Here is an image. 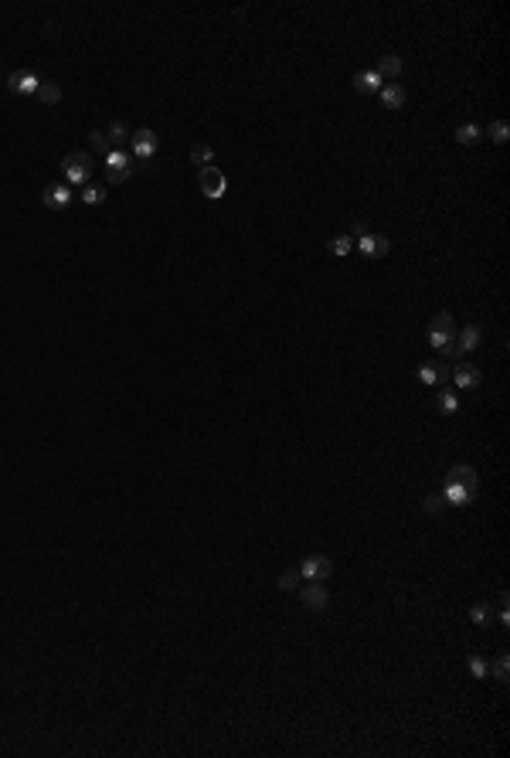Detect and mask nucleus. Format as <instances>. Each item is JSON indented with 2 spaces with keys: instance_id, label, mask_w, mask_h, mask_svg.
Masks as SVG:
<instances>
[{
  "instance_id": "9d476101",
  "label": "nucleus",
  "mask_w": 510,
  "mask_h": 758,
  "mask_svg": "<svg viewBox=\"0 0 510 758\" xmlns=\"http://www.w3.org/2000/svg\"><path fill=\"white\" fill-rule=\"evenodd\" d=\"M41 201H44V208L61 211V208L72 204V191H68V184H48V187L41 191Z\"/></svg>"
},
{
  "instance_id": "473e14b6",
  "label": "nucleus",
  "mask_w": 510,
  "mask_h": 758,
  "mask_svg": "<svg viewBox=\"0 0 510 758\" xmlns=\"http://www.w3.org/2000/svg\"><path fill=\"white\" fill-rule=\"evenodd\" d=\"M347 235H351V238H364V235H368V225H364V221H357V225H354Z\"/></svg>"
},
{
  "instance_id": "c85d7f7f",
  "label": "nucleus",
  "mask_w": 510,
  "mask_h": 758,
  "mask_svg": "<svg viewBox=\"0 0 510 758\" xmlns=\"http://www.w3.org/2000/svg\"><path fill=\"white\" fill-rule=\"evenodd\" d=\"M425 514H432V517H439V514H442V510H446V497H442V493H429V497H425Z\"/></svg>"
},
{
  "instance_id": "39448f33",
  "label": "nucleus",
  "mask_w": 510,
  "mask_h": 758,
  "mask_svg": "<svg viewBox=\"0 0 510 758\" xmlns=\"http://www.w3.org/2000/svg\"><path fill=\"white\" fill-rule=\"evenodd\" d=\"M197 187H201V194L218 201V197H225V187H228V180L225 174L218 170V167H201L197 170Z\"/></svg>"
},
{
  "instance_id": "4468645a",
  "label": "nucleus",
  "mask_w": 510,
  "mask_h": 758,
  "mask_svg": "<svg viewBox=\"0 0 510 758\" xmlns=\"http://www.w3.org/2000/svg\"><path fill=\"white\" fill-rule=\"evenodd\" d=\"M442 497H446V504H449V507H466V504H473L476 490H466V486L446 483V486H442Z\"/></svg>"
},
{
  "instance_id": "c756f323",
  "label": "nucleus",
  "mask_w": 510,
  "mask_h": 758,
  "mask_svg": "<svg viewBox=\"0 0 510 758\" xmlns=\"http://www.w3.org/2000/svg\"><path fill=\"white\" fill-rule=\"evenodd\" d=\"M470 673L476 681H487L490 677V663L483 660V657H470Z\"/></svg>"
},
{
  "instance_id": "aec40b11",
  "label": "nucleus",
  "mask_w": 510,
  "mask_h": 758,
  "mask_svg": "<svg viewBox=\"0 0 510 758\" xmlns=\"http://www.w3.org/2000/svg\"><path fill=\"white\" fill-rule=\"evenodd\" d=\"M35 99H38V102H44V106H58V102H61V85H58V82H44V78H41V85H38V92H35Z\"/></svg>"
},
{
  "instance_id": "423d86ee",
  "label": "nucleus",
  "mask_w": 510,
  "mask_h": 758,
  "mask_svg": "<svg viewBox=\"0 0 510 758\" xmlns=\"http://www.w3.org/2000/svg\"><path fill=\"white\" fill-rule=\"evenodd\" d=\"M41 85V78L31 72V68H18V72H11L7 75V89L14 92V96H35Z\"/></svg>"
},
{
  "instance_id": "4be33fe9",
  "label": "nucleus",
  "mask_w": 510,
  "mask_h": 758,
  "mask_svg": "<svg viewBox=\"0 0 510 758\" xmlns=\"http://www.w3.org/2000/svg\"><path fill=\"white\" fill-rule=\"evenodd\" d=\"M211 160H215V150H211L208 143H194V147H191V163H194L197 170H201V167H211Z\"/></svg>"
},
{
  "instance_id": "f257e3e1",
  "label": "nucleus",
  "mask_w": 510,
  "mask_h": 758,
  "mask_svg": "<svg viewBox=\"0 0 510 758\" xmlns=\"http://www.w3.org/2000/svg\"><path fill=\"white\" fill-rule=\"evenodd\" d=\"M429 347L439 350L442 357H459V350H456V323H452L449 313H439V316H432L429 323Z\"/></svg>"
},
{
  "instance_id": "9b49d317",
  "label": "nucleus",
  "mask_w": 510,
  "mask_h": 758,
  "mask_svg": "<svg viewBox=\"0 0 510 758\" xmlns=\"http://www.w3.org/2000/svg\"><path fill=\"white\" fill-rule=\"evenodd\" d=\"M299 605H306L310 612H323L327 605H330V595H327V588L320 582H313L310 588H303L299 592Z\"/></svg>"
},
{
  "instance_id": "1a4fd4ad",
  "label": "nucleus",
  "mask_w": 510,
  "mask_h": 758,
  "mask_svg": "<svg viewBox=\"0 0 510 758\" xmlns=\"http://www.w3.org/2000/svg\"><path fill=\"white\" fill-rule=\"evenodd\" d=\"M480 381H483V374H480V368L470 364V361H459V364L452 368V385H456V388L473 391V388H480Z\"/></svg>"
},
{
  "instance_id": "393cba45",
  "label": "nucleus",
  "mask_w": 510,
  "mask_h": 758,
  "mask_svg": "<svg viewBox=\"0 0 510 758\" xmlns=\"http://www.w3.org/2000/svg\"><path fill=\"white\" fill-rule=\"evenodd\" d=\"M435 409L442 411V415H456V411H459V398H456V391H439Z\"/></svg>"
},
{
  "instance_id": "7ed1b4c3",
  "label": "nucleus",
  "mask_w": 510,
  "mask_h": 758,
  "mask_svg": "<svg viewBox=\"0 0 510 758\" xmlns=\"http://www.w3.org/2000/svg\"><path fill=\"white\" fill-rule=\"evenodd\" d=\"M102 160H106V177H109V184H126V180L133 177V170H137V160H133V154H126V150H109Z\"/></svg>"
},
{
  "instance_id": "20e7f679",
  "label": "nucleus",
  "mask_w": 510,
  "mask_h": 758,
  "mask_svg": "<svg viewBox=\"0 0 510 758\" xmlns=\"http://www.w3.org/2000/svg\"><path fill=\"white\" fill-rule=\"evenodd\" d=\"M130 147H133V160H150L160 150V137L150 126H139L130 133Z\"/></svg>"
},
{
  "instance_id": "f03ea898",
  "label": "nucleus",
  "mask_w": 510,
  "mask_h": 758,
  "mask_svg": "<svg viewBox=\"0 0 510 758\" xmlns=\"http://www.w3.org/2000/svg\"><path fill=\"white\" fill-rule=\"evenodd\" d=\"M61 174H65V180H68L72 187H85V184H89V177H92V156L82 154V150L65 154V160H61Z\"/></svg>"
},
{
  "instance_id": "f3484780",
  "label": "nucleus",
  "mask_w": 510,
  "mask_h": 758,
  "mask_svg": "<svg viewBox=\"0 0 510 758\" xmlns=\"http://www.w3.org/2000/svg\"><path fill=\"white\" fill-rule=\"evenodd\" d=\"M378 78L385 82V78H398L402 72H405V61L398 58V55H381V61H378Z\"/></svg>"
},
{
  "instance_id": "0eeeda50",
  "label": "nucleus",
  "mask_w": 510,
  "mask_h": 758,
  "mask_svg": "<svg viewBox=\"0 0 510 758\" xmlns=\"http://www.w3.org/2000/svg\"><path fill=\"white\" fill-rule=\"evenodd\" d=\"M330 571H334V561H330L327 554H310L306 561L299 564V575H303V578H310V582H323V578H330Z\"/></svg>"
},
{
  "instance_id": "b1692460",
  "label": "nucleus",
  "mask_w": 510,
  "mask_h": 758,
  "mask_svg": "<svg viewBox=\"0 0 510 758\" xmlns=\"http://www.w3.org/2000/svg\"><path fill=\"white\" fill-rule=\"evenodd\" d=\"M487 137H490V143H507L510 139V126H507V119H493L490 126H487Z\"/></svg>"
},
{
  "instance_id": "6e6552de",
  "label": "nucleus",
  "mask_w": 510,
  "mask_h": 758,
  "mask_svg": "<svg viewBox=\"0 0 510 758\" xmlns=\"http://www.w3.org/2000/svg\"><path fill=\"white\" fill-rule=\"evenodd\" d=\"M354 249L364 255V259H385V255H388V249H392V242H388L385 235H371V232H368L364 238H357V242H354Z\"/></svg>"
},
{
  "instance_id": "412c9836",
  "label": "nucleus",
  "mask_w": 510,
  "mask_h": 758,
  "mask_svg": "<svg viewBox=\"0 0 510 758\" xmlns=\"http://www.w3.org/2000/svg\"><path fill=\"white\" fill-rule=\"evenodd\" d=\"M480 139H483V130H480V126H473V123H459V126H456V143L476 147Z\"/></svg>"
},
{
  "instance_id": "5701e85b",
  "label": "nucleus",
  "mask_w": 510,
  "mask_h": 758,
  "mask_svg": "<svg viewBox=\"0 0 510 758\" xmlns=\"http://www.w3.org/2000/svg\"><path fill=\"white\" fill-rule=\"evenodd\" d=\"M106 197H109V191H106L102 184H85V187H82V204H92V208H99Z\"/></svg>"
},
{
  "instance_id": "7c9ffc66",
  "label": "nucleus",
  "mask_w": 510,
  "mask_h": 758,
  "mask_svg": "<svg viewBox=\"0 0 510 758\" xmlns=\"http://www.w3.org/2000/svg\"><path fill=\"white\" fill-rule=\"evenodd\" d=\"M351 249H354V238H351V235H337L334 242H330V252H334V255H347Z\"/></svg>"
},
{
  "instance_id": "2f4dec72",
  "label": "nucleus",
  "mask_w": 510,
  "mask_h": 758,
  "mask_svg": "<svg viewBox=\"0 0 510 758\" xmlns=\"http://www.w3.org/2000/svg\"><path fill=\"white\" fill-rule=\"evenodd\" d=\"M89 139H92V147H96L99 154L106 156L109 154V150H113V147H109V139H106V133H102V130H92V133H89Z\"/></svg>"
},
{
  "instance_id": "a211bd4d",
  "label": "nucleus",
  "mask_w": 510,
  "mask_h": 758,
  "mask_svg": "<svg viewBox=\"0 0 510 758\" xmlns=\"http://www.w3.org/2000/svg\"><path fill=\"white\" fill-rule=\"evenodd\" d=\"M354 92H361V96H374V92H381V78H378V72H357V75H354Z\"/></svg>"
},
{
  "instance_id": "2eb2a0df",
  "label": "nucleus",
  "mask_w": 510,
  "mask_h": 758,
  "mask_svg": "<svg viewBox=\"0 0 510 758\" xmlns=\"http://www.w3.org/2000/svg\"><path fill=\"white\" fill-rule=\"evenodd\" d=\"M102 133H106V139H109V147H113V150H123V143H130V133H133V130H130L123 119H113V123H109V130H102Z\"/></svg>"
},
{
  "instance_id": "dca6fc26",
  "label": "nucleus",
  "mask_w": 510,
  "mask_h": 758,
  "mask_svg": "<svg viewBox=\"0 0 510 758\" xmlns=\"http://www.w3.org/2000/svg\"><path fill=\"white\" fill-rule=\"evenodd\" d=\"M446 378H449V368H446V364H422V368H418V381L429 385V388L442 385Z\"/></svg>"
},
{
  "instance_id": "cd10ccee",
  "label": "nucleus",
  "mask_w": 510,
  "mask_h": 758,
  "mask_svg": "<svg viewBox=\"0 0 510 758\" xmlns=\"http://www.w3.org/2000/svg\"><path fill=\"white\" fill-rule=\"evenodd\" d=\"M299 578H303L299 568H286V571L279 575V588H282V592H296V588H299Z\"/></svg>"
},
{
  "instance_id": "a878e982",
  "label": "nucleus",
  "mask_w": 510,
  "mask_h": 758,
  "mask_svg": "<svg viewBox=\"0 0 510 758\" xmlns=\"http://www.w3.org/2000/svg\"><path fill=\"white\" fill-rule=\"evenodd\" d=\"M490 673H493V681H500V683H507V681H510V657H507V653H500V657L493 660Z\"/></svg>"
},
{
  "instance_id": "6ab92c4d",
  "label": "nucleus",
  "mask_w": 510,
  "mask_h": 758,
  "mask_svg": "<svg viewBox=\"0 0 510 758\" xmlns=\"http://www.w3.org/2000/svg\"><path fill=\"white\" fill-rule=\"evenodd\" d=\"M405 99H409V92L398 85V82H388V85H381V102L388 106V109H402L405 106Z\"/></svg>"
},
{
  "instance_id": "f8f14e48",
  "label": "nucleus",
  "mask_w": 510,
  "mask_h": 758,
  "mask_svg": "<svg viewBox=\"0 0 510 758\" xmlns=\"http://www.w3.org/2000/svg\"><path fill=\"white\" fill-rule=\"evenodd\" d=\"M480 340H483L480 323H466V327H463V333H456V350H459V354H470V350L480 347Z\"/></svg>"
},
{
  "instance_id": "bb28decb",
  "label": "nucleus",
  "mask_w": 510,
  "mask_h": 758,
  "mask_svg": "<svg viewBox=\"0 0 510 758\" xmlns=\"http://www.w3.org/2000/svg\"><path fill=\"white\" fill-rule=\"evenodd\" d=\"M470 619L476 622V626H490L493 622V609H490V602H476L470 609Z\"/></svg>"
},
{
  "instance_id": "ddd939ff",
  "label": "nucleus",
  "mask_w": 510,
  "mask_h": 758,
  "mask_svg": "<svg viewBox=\"0 0 510 758\" xmlns=\"http://www.w3.org/2000/svg\"><path fill=\"white\" fill-rule=\"evenodd\" d=\"M446 483H456V486H466V490H476V469L466 466V463H459V466L449 469V476H446Z\"/></svg>"
}]
</instances>
